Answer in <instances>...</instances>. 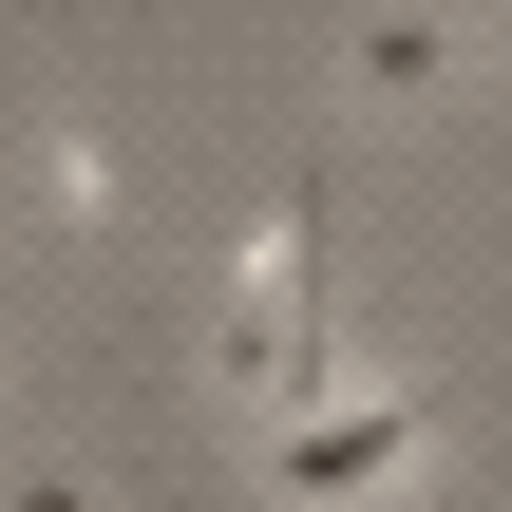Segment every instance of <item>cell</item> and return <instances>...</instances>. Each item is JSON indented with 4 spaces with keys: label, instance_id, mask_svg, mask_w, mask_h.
I'll return each instance as SVG.
<instances>
[{
    "label": "cell",
    "instance_id": "1",
    "mask_svg": "<svg viewBox=\"0 0 512 512\" xmlns=\"http://www.w3.org/2000/svg\"><path fill=\"white\" fill-rule=\"evenodd\" d=\"M209 399H247L266 437L342 399V323H323V171H285L266 247H247V304L209 323Z\"/></svg>",
    "mask_w": 512,
    "mask_h": 512
},
{
    "label": "cell",
    "instance_id": "2",
    "mask_svg": "<svg viewBox=\"0 0 512 512\" xmlns=\"http://www.w3.org/2000/svg\"><path fill=\"white\" fill-rule=\"evenodd\" d=\"M266 475H285L304 512H361V494H399V475H437V418L361 380V399H323V418H285V437H266Z\"/></svg>",
    "mask_w": 512,
    "mask_h": 512
},
{
    "label": "cell",
    "instance_id": "3",
    "mask_svg": "<svg viewBox=\"0 0 512 512\" xmlns=\"http://www.w3.org/2000/svg\"><path fill=\"white\" fill-rule=\"evenodd\" d=\"M475 57H494V38H475L456 0H380V19L342 38V95H380V114H437V95H456Z\"/></svg>",
    "mask_w": 512,
    "mask_h": 512
},
{
    "label": "cell",
    "instance_id": "4",
    "mask_svg": "<svg viewBox=\"0 0 512 512\" xmlns=\"http://www.w3.org/2000/svg\"><path fill=\"white\" fill-rule=\"evenodd\" d=\"M0 342H19V323H0Z\"/></svg>",
    "mask_w": 512,
    "mask_h": 512
}]
</instances>
